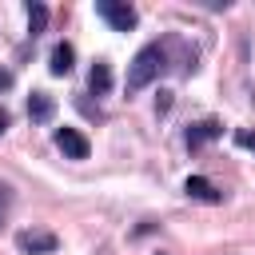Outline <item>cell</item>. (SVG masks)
Returning a JSON list of instances; mask_svg holds the SVG:
<instances>
[{"label":"cell","instance_id":"1","mask_svg":"<svg viewBox=\"0 0 255 255\" xmlns=\"http://www.w3.org/2000/svg\"><path fill=\"white\" fill-rule=\"evenodd\" d=\"M163 44H143L139 52H135V60H131V68H128V92H139V88H147L159 72H163Z\"/></svg>","mask_w":255,"mask_h":255},{"label":"cell","instance_id":"2","mask_svg":"<svg viewBox=\"0 0 255 255\" xmlns=\"http://www.w3.org/2000/svg\"><path fill=\"white\" fill-rule=\"evenodd\" d=\"M96 12H100L116 32H131V28H135V20H139V12H135L131 4H124V0H100V4H96Z\"/></svg>","mask_w":255,"mask_h":255},{"label":"cell","instance_id":"3","mask_svg":"<svg viewBox=\"0 0 255 255\" xmlns=\"http://www.w3.org/2000/svg\"><path fill=\"white\" fill-rule=\"evenodd\" d=\"M56 147H60L68 159H88V151H92V143H88L84 131H76V128H60V131H56Z\"/></svg>","mask_w":255,"mask_h":255},{"label":"cell","instance_id":"4","mask_svg":"<svg viewBox=\"0 0 255 255\" xmlns=\"http://www.w3.org/2000/svg\"><path fill=\"white\" fill-rule=\"evenodd\" d=\"M16 243H20V251H32V255H52L56 251V235L52 231H20Z\"/></svg>","mask_w":255,"mask_h":255},{"label":"cell","instance_id":"5","mask_svg":"<svg viewBox=\"0 0 255 255\" xmlns=\"http://www.w3.org/2000/svg\"><path fill=\"white\" fill-rule=\"evenodd\" d=\"M219 135H223V124H215V120H203V124L187 128V147H203L207 139H219Z\"/></svg>","mask_w":255,"mask_h":255},{"label":"cell","instance_id":"6","mask_svg":"<svg viewBox=\"0 0 255 255\" xmlns=\"http://www.w3.org/2000/svg\"><path fill=\"white\" fill-rule=\"evenodd\" d=\"M183 191H187L191 199H203V203H219V191H215V183H211V179H203V175H187Z\"/></svg>","mask_w":255,"mask_h":255},{"label":"cell","instance_id":"7","mask_svg":"<svg viewBox=\"0 0 255 255\" xmlns=\"http://www.w3.org/2000/svg\"><path fill=\"white\" fill-rule=\"evenodd\" d=\"M72 64H76V48H72V44H56V48H52V64H48L52 76H68Z\"/></svg>","mask_w":255,"mask_h":255},{"label":"cell","instance_id":"8","mask_svg":"<svg viewBox=\"0 0 255 255\" xmlns=\"http://www.w3.org/2000/svg\"><path fill=\"white\" fill-rule=\"evenodd\" d=\"M28 116H32L36 124L52 120V96H48V92H32V96H28Z\"/></svg>","mask_w":255,"mask_h":255},{"label":"cell","instance_id":"9","mask_svg":"<svg viewBox=\"0 0 255 255\" xmlns=\"http://www.w3.org/2000/svg\"><path fill=\"white\" fill-rule=\"evenodd\" d=\"M88 84H92V92H96V96H104V92L112 88V68H108L104 60H96V68H92V76H88Z\"/></svg>","mask_w":255,"mask_h":255},{"label":"cell","instance_id":"10","mask_svg":"<svg viewBox=\"0 0 255 255\" xmlns=\"http://www.w3.org/2000/svg\"><path fill=\"white\" fill-rule=\"evenodd\" d=\"M44 24H48V8H44V4H28V32L40 36Z\"/></svg>","mask_w":255,"mask_h":255},{"label":"cell","instance_id":"11","mask_svg":"<svg viewBox=\"0 0 255 255\" xmlns=\"http://www.w3.org/2000/svg\"><path fill=\"white\" fill-rule=\"evenodd\" d=\"M8 207H12V187H8V183H0V223H4Z\"/></svg>","mask_w":255,"mask_h":255},{"label":"cell","instance_id":"12","mask_svg":"<svg viewBox=\"0 0 255 255\" xmlns=\"http://www.w3.org/2000/svg\"><path fill=\"white\" fill-rule=\"evenodd\" d=\"M235 139H239L243 147H255V135H251V131H235Z\"/></svg>","mask_w":255,"mask_h":255},{"label":"cell","instance_id":"13","mask_svg":"<svg viewBox=\"0 0 255 255\" xmlns=\"http://www.w3.org/2000/svg\"><path fill=\"white\" fill-rule=\"evenodd\" d=\"M0 131H8V112L0 108Z\"/></svg>","mask_w":255,"mask_h":255},{"label":"cell","instance_id":"14","mask_svg":"<svg viewBox=\"0 0 255 255\" xmlns=\"http://www.w3.org/2000/svg\"><path fill=\"white\" fill-rule=\"evenodd\" d=\"M8 84H12V76H8V72H0V88H8Z\"/></svg>","mask_w":255,"mask_h":255}]
</instances>
